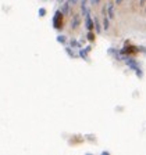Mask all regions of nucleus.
Wrapping results in <instances>:
<instances>
[{"mask_svg": "<svg viewBox=\"0 0 146 155\" xmlns=\"http://www.w3.org/2000/svg\"><path fill=\"white\" fill-rule=\"evenodd\" d=\"M63 20H64L63 11H61V10H56V13H54V16H53V26H54V29L60 31V29L63 28Z\"/></svg>", "mask_w": 146, "mask_h": 155, "instance_id": "nucleus-1", "label": "nucleus"}, {"mask_svg": "<svg viewBox=\"0 0 146 155\" xmlns=\"http://www.w3.org/2000/svg\"><path fill=\"white\" fill-rule=\"evenodd\" d=\"M138 51H139L138 47L134 46V44H131L128 40L125 42V46L121 49V53H124V54H127V55H130V57H131V55H135L136 53H138Z\"/></svg>", "mask_w": 146, "mask_h": 155, "instance_id": "nucleus-2", "label": "nucleus"}, {"mask_svg": "<svg viewBox=\"0 0 146 155\" xmlns=\"http://www.w3.org/2000/svg\"><path fill=\"white\" fill-rule=\"evenodd\" d=\"M125 64H127V67L130 68V69H132L134 72L136 69H139V64L138 61L135 60V58H132V57H128L127 60H125Z\"/></svg>", "mask_w": 146, "mask_h": 155, "instance_id": "nucleus-3", "label": "nucleus"}, {"mask_svg": "<svg viewBox=\"0 0 146 155\" xmlns=\"http://www.w3.org/2000/svg\"><path fill=\"white\" fill-rule=\"evenodd\" d=\"M85 26H86L88 31H93V28H95V21H93V18L90 17V13H88V14L85 16Z\"/></svg>", "mask_w": 146, "mask_h": 155, "instance_id": "nucleus-4", "label": "nucleus"}, {"mask_svg": "<svg viewBox=\"0 0 146 155\" xmlns=\"http://www.w3.org/2000/svg\"><path fill=\"white\" fill-rule=\"evenodd\" d=\"M90 50H92V47L90 46H86L85 49H81V50H79V57L84 58V60H86V61H89V58H88V53H89Z\"/></svg>", "mask_w": 146, "mask_h": 155, "instance_id": "nucleus-5", "label": "nucleus"}, {"mask_svg": "<svg viewBox=\"0 0 146 155\" xmlns=\"http://www.w3.org/2000/svg\"><path fill=\"white\" fill-rule=\"evenodd\" d=\"M107 16H109L110 20H114V18H115V10H114L113 3H109V4H107Z\"/></svg>", "mask_w": 146, "mask_h": 155, "instance_id": "nucleus-6", "label": "nucleus"}, {"mask_svg": "<svg viewBox=\"0 0 146 155\" xmlns=\"http://www.w3.org/2000/svg\"><path fill=\"white\" fill-rule=\"evenodd\" d=\"M79 24H81V18H79V16H74L73 21H71V28H73V29H77V28L79 26Z\"/></svg>", "mask_w": 146, "mask_h": 155, "instance_id": "nucleus-7", "label": "nucleus"}, {"mask_svg": "<svg viewBox=\"0 0 146 155\" xmlns=\"http://www.w3.org/2000/svg\"><path fill=\"white\" fill-rule=\"evenodd\" d=\"M93 21H95V29H96V33H100L102 32V26H100V21H99V18L95 16L93 18Z\"/></svg>", "mask_w": 146, "mask_h": 155, "instance_id": "nucleus-8", "label": "nucleus"}, {"mask_svg": "<svg viewBox=\"0 0 146 155\" xmlns=\"http://www.w3.org/2000/svg\"><path fill=\"white\" fill-rule=\"evenodd\" d=\"M109 26H110V18H109V16H105L103 17V29L107 31Z\"/></svg>", "mask_w": 146, "mask_h": 155, "instance_id": "nucleus-9", "label": "nucleus"}, {"mask_svg": "<svg viewBox=\"0 0 146 155\" xmlns=\"http://www.w3.org/2000/svg\"><path fill=\"white\" fill-rule=\"evenodd\" d=\"M70 4H71V3H70V1H67V3L63 4V7H61V11H63V14H64V16L70 13Z\"/></svg>", "mask_w": 146, "mask_h": 155, "instance_id": "nucleus-10", "label": "nucleus"}, {"mask_svg": "<svg viewBox=\"0 0 146 155\" xmlns=\"http://www.w3.org/2000/svg\"><path fill=\"white\" fill-rule=\"evenodd\" d=\"M65 53L68 54V57H71V58H75L77 55L74 54V50H73V47L70 46V47H65Z\"/></svg>", "mask_w": 146, "mask_h": 155, "instance_id": "nucleus-11", "label": "nucleus"}, {"mask_svg": "<svg viewBox=\"0 0 146 155\" xmlns=\"http://www.w3.org/2000/svg\"><path fill=\"white\" fill-rule=\"evenodd\" d=\"M56 40L58 43H61V44H65V43H67V38H65L64 35H58L56 38Z\"/></svg>", "mask_w": 146, "mask_h": 155, "instance_id": "nucleus-12", "label": "nucleus"}, {"mask_svg": "<svg viewBox=\"0 0 146 155\" xmlns=\"http://www.w3.org/2000/svg\"><path fill=\"white\" fill-rule=\"evenodd\" d=\"M70 46H71V47H81L82 43H81V42H78V40H75V39H71Z\"/></svg>", "mask_w": 146, "mask_h": 155, "instance_id": "nucleus-13", "label": "nucleus"}, {"mask_svg": "<svg viewBox=\"0 0 146 155\" xmlns=\"http://www.w3.org/2000/svg\"><path fill=\"white\" fill-rule=\"evenodd\" d=\"M86 38H88V40H89L90 43H93V42H95V33H93L92 31H89V32H88V36H86Z\"/></svg>", "mask_w": 146, "mask_h": 155, "instance_id": "nucleus-14", "label": "nucleus"}, {"mask_svg": "<svg viewBox=\"0 0 146 155\" xmlns=\"http://www.w3.org/2000/svg\"><path fill=\"white\" fill-rule=\"evenodd\" d=\"M135 75H136L138 78H143V72H142V69L139 68V69L135 71Z\"/></svg>", "mask_w": 146, "mask_h": 155, "instance_id": "nucleus-15", "label": "nucleus"}, {"mask_svg": "<svg viewBox=\"0 0 146 155\" xmlns=\"http://www.w3.org/2000/svg\"><path fill=\"white\" fill-rule=\"evenodd\" d=\"M45 14H46V10H45V8H39V16L45 17Z\"/></svg>", "mask_w": 146, "mask_h": 155, "instance_id": "nucleus-16", "label": "nucleus"}, {"mask_svg": "<svg viewBox=\"0 0 146 155\" xmlns=\"http://www.w3.org/2000/svg\"><path fill=\"white\" fill-rule=\"evenodd\" d=\"M138 49H139V51H142V53H145V54H146V47H143V46H139Z\"/></svg>", "mask_w": 146, "mask_h": 155, "instance_id": "nucleus-17", "label": "nucleus"}, {"mask_svg": "<svg viewBox=\"0 0 146 155\" xmlns=\"http://www.w3.org/2000/svg\"><path fill=\"white\" fill-rule=\"evenodd\" d=\"M99 1H100V0H90V3H92V4H97Z\"/></svg>", "mask_w": 146, "mask_h": 155, "instance_id": "nucleus-18", "label": "nucleus"}, {"mask_svg": "<svg viewBox=\"0 0 146 155\" xmlns=\"http://www.w3.org/2000/svg\"><path fill=\"white\" fill-rule=\"evenodd\" d=\"M139 3H141V6H145V4H146V0H139Z\"/></svg>", "mask_w": 146, "mask_h": 155, "instance_id": "nucleus-19", "label": "nucleus"}, {"mask_svg": "<svg viewBox=\"0 0 146 155\" xmlns=\"http://www.w3.org/2000/svg\"><path fill=\"white\" fill-rule=\"evenodd\" d=\"M68 1H70V3H71V4H75V3H77V1H78V0H68Z\"/></svg>", "mask_w": 146, "mask_h": 155, "instance_id": "nucleus-20", "label": "nucleus"}, {"mask_svg": "<svg viewBox=\"0 0 146 155\" xmlns=\"http://www.w3.org/2000/svg\"><path fill=\"white\" fill-rule=\"evenodd\" d=\"M121 1H122V0H115V3H117V4H120Z\"/></svg>", "mask_w": 146, "mask_h": 155, "instance_id": "nucleus-21", "label": "nucleus"}, {"mask_svg": "<svg viewBox=\"0 0 146 155\" xmlns=\"http://www.w3.org/2000/svg\"><path fill=\"white\" fill-rule=\"evenodd\" d=\"M57 1H58V3H61V1H64V0H57Z\"/></svg>", "mask_w": 146, "mask_h": 155, "instance_id": "nucleus-22", "label": "nucleus"}, {"mask_svg": "<svg viewBox=\"0 0 146 155\" xmlns=\"http://www.w3.org/2000/svg\"><path fill=\"white\" fill-rule=\"evenodd\" d=\"M145 11H146V4H145Z\"/></svg>", "mask_w": 146, "mask_h": 155, "instance_id": "nucleus-23", "label": "nucleus"}]
</instances>
